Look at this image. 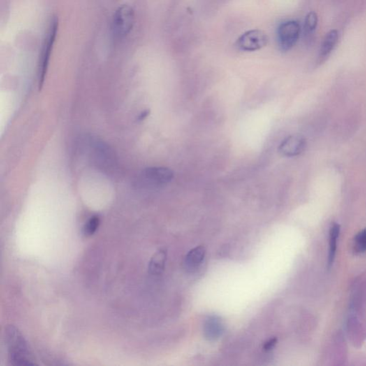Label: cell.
<instances>
[{"label": "cell", "mask_w": 366, "mask_h": 366, "mask_svg": "<svg viewBox=\"0 0 366 366\" xmlns=\"http://www.w3.org/2000/svg\"><path fill=\"white\" fill-rule=\"evenodd\" d=\"M341 228L338 223H332L329 231V251L328 265L330 267L333 263L337 251L338 240H339Z\"/></svg>", "instance_id": "11"}, {"label": "cell", "mask_w": 366, "mask_h": 366, "mask_svg": "<svg viewBox=\"0 0 366 366\" xmlns=\"http://www.w3.org/2000/svg\"><path fill=\"white\" fill-rule=\"evenodd\" d=\"M58 19L57 17H53L51 19L48 29L46 33L43 44H42L41 54L40 56V60L38 65V84L39 89H41L43 86L47 68L52 48L54 47L56 37L58 30Z\"/></svg>", "instance_id": "2"}, {"label": "cell", "mask_w": 366, "mask_h": 366, "mask_svg": "<svg viewBox=\"0 0 366 366\" xmlns=\"http://www.w3.org/2000/svg\"><path fill=\"white\" fill-rule=\"evenodd\" d=\"M149 114V111H144L141 114H140V116H139V119L140 120H142V119L146 118V117H147V115Z\"/></svg>", "instance_id": "17"}, {"label": "cell", "mask_w": 366, "mask_h": 366, "mask_svg": "<svg viewBox=\"0 0 366 366\" xmlns=\"http://www.w3.org/2000/svg\"><path fill=\"white\" fill-rule=\"evenodd\" d=\"M5 337L10 360L13 365H35V362L28 349L27 343L18 329L12 325L8 327L5 332Z\"/></svg>", "instance_id": "1"}, {"label": "cell", "mask_w": 366, "mask_h": 366, "mask_svg": "<svg viewBox=\"0 0 366 366\" xmlns=\"http://www.w3.org/2000/svg\"><path fill=\"white\" fill-rule=\"evenodd\" d=\"M276 343H277V339H276L269 340V341H267V342L265 343V345H264V349H265V351H270V350L273 348L274 346H276Z\"/></svg>", "instance_id": "16"}, {"label": "cell", "mask_w": 366, "mask_h": 366, "mask_svg": "<svg viewBox=\"0 0 366 366\" xmlns=\"http://www.w3.org/2000/svg\"><path fill=\"white\" fill-rule=\"evenodd\" d=\"M223 326L221 320L217 316H210L204 325V333L206 339L216 340L222 335Z\"/></svg>", "instance_id": "10"}, {"label": "cell", "mask_w": 366, "mask_h": 366, "mask_svg": "<svg viewBox=\"0 0 366 366\" xmlns=\"http://www.w3.org/2000/svg\"><path fill=\"white\" fill-rule=\"evenodd\" d=\"M339 33L336 29H332L325 35L323 41L320 46L319 51L320 62L324 61L331 54L332 50L335 48L338 40H339Z\"/></svg>", "instance_id": "9"}, {"label": "cell", "mask_w": 366, "mask_h": 366, "mask_svg": "<svg viewBox=\"0 0 366 366\" xmlns=\"http://www.w3.org/2000/svg\"><path fill=\"white\" fill-rule=\"evenodd\" d=\"M268 38L263 31L253 29L246 32L237 39L236 47L246 52H253L266 46Z\"/></svg>", "instance_id": "5"}, {"label": "cell", "mask_w": 366, "mask_h": 366, "mask_svg": "<svg viewBox=\"0 0 366 366\" xmlns=\"http://www.w3.org/2000/svg\"><path fill=\"white\" fill-rule=\"evenodd\" d=\"M174 174L170 169L162 167L146 168L140 174V180L146 185L160 186L168 184L173 178Z\"/></svg>", "instance_id": "6"}, {"label": "cell", "mask_w": 366, "mask_h": 366, "mask_svg": "<svg viewBox=\"0 0 366 366\" xmlns=\"http://www.w3.org/2000/svg\"><path fill=\"white\" fill-rule=\"evenodd\" d=\"M100 224L99 216H95L92 217L86 223L83 228V233L85 236H91L96 233Z\"/></svg>", "instance_id": "14"}, {"label": "cell", "mask_w": 366, "mask_h": 366, "mask_svg": "<svg viewBox=\"0 0 366 366\" xmlns=\"http://www.w3.org/2000/svg\"><path fill=\"white\" fill-rule=\"evenodd\" d=\"M306 147L305 137L300 135H293L283 140L279 147V151L283 156L295 157L301 154Z\"/></svg>", "instance_id": "7"}, {"label": "cell", "mask_w": 366, "mask_h": 366, "mask_svg": "<svg viewBox=\"0 0 366 366\" xmlns=\"http://www.w3.org/2000/svg\"><path fill=\"white\" fill-rule=\"evenodd\" d=\"M135 11L129 5L119 7L112 17V33L116 40L126 38L133 29L135 24Z\"/></svg>", "instance_id": "3"}, {"label": "cell", "mask_w": 366, "mask_h": 366, "mask_svg": "<svg viewBox=\"0 0 366 366\" xmlns=\"http://www.w3.org/2000/svg\"><path fill=\"white\" fill-rule=\"evenodd\" d=\"M205 256V249L202 246L193 248L186 255L183 261L185 270L188 272H193L201 265Z\"/></svg>", "instance_id": "8"}, {"label": "cell", "mask_w": 366, "mask_h": 366, "mask_svg": "<svg viewBox=\"0 0 366 366\" xmlns=\"http://www.w3.org/2000/svg\"><path fill=\"white\" fill-rule=\"evenodd\" d=\"M167 260L166 251L160 250L151 258L149 264V272L153 276H158L163 272L165 269V262Z\"/></svg>", "instance_id": "12"}, {"label": "cell", "mask_w": 366, "mask_h": 366, "mask_svg": "<svg viewBox=\"0 0 366 366\" xmlns=\"http://www.w3.org/2000/svg\"><path fill=\"white\" fill-rule=\"evenodd\" d=\"M354 250L356 253H363L366 252V228L359 232L355 237Z\"/></svg>", "instance_id": "15"}, {"label": "cell", "mask_w": 366, "mask_h": 366, "mask_svg": "<svg viewBox=\"0 0 366 366\" xmlns=\"http://www.w3.org/2000/svg\"><path fill=\"white\" fill-rule=\"evenodd\" d=\"M318 17L316 12H311L306 15L304 22V36L307 40H311L318 26Z\"/></svg>", "instance_id": "13"}, {"label": "cell", "mask_w": 366, "mask_h": 366, "mask_svg": "<svg viewBox=\"0 0 366 366\" xmlns=\"http://www.w3.org/2000/svg\"><path fill=\"white\" fill-rule=\"evenodd\" d=\"M300 26L297 21L290 20L282 23L278 28L279 45L283 51L293 48L300 38Z\"/></svg>", "instance_id": "4"}]
</instances>
